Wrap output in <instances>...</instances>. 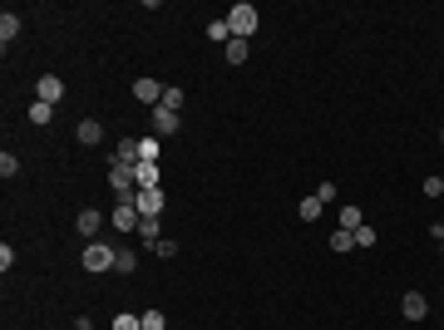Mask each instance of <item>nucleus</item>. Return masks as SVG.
<instances>
[{"instance_id": "1", "label": "nucleus", "mask_w": 444, "mask_h": 330, "mask_svg": "<svg viewBox=\"0 0 444 330\" xmlns=\"http://www.w3.org/2000/svg\"><path fill=\"white\" fill-rule=\"evenodd\" d=\"M114 256H119V247H109V242H89L79 261H84L89 277H99V271H114Z\"/></svg>"}, {"instance_id": "2", "label": "nucleus", "mask_w": 444, "mask_h": 330, "mask_svg": "<svg viewBox=\"0 0 444 330\" xmlns=\"http://www.w3.org/2000/svg\"><path fill=\"white\" fill-rule=\"evenodd\" d=\"M228 30H232L237 40H252V35H257V10L247 6V0H242V6H232V10H228Z\"/></svg>"}, {"instance_id": "3", "label": "nucleus", "mask_w": 444, "mask_h": 330, "mask_svg": "<svg viewBox=\"0 0 444 330\" xmlns=\"http://www.w3.org/2000/svg\"><path fill=\"white\" fill-rule=\"evenodd\" d=\"M109 188L119 192V202H134V197H138V183H134V168H129V163H114V168H109Z\"/></svg>"}, {"instance_id": "4", "label": "nucleus", "mask_w": 444, "mask_h": 330, "mask_svg": "<svg viewBox=\"0 0 444 330\" xmlns=\"http://www.w3.org/2000/svg\"><path fill=\"white\" fill-rule=\"evenodd\" d=\"M109 222H114L119 232H138V222H143V212H138L134 202H119L114 212H109Z\"/></svg>"}, {"instance_id": "5", "label": "nucleus", "mask_w": 444, "mask_h": 330, "mask_svg": "<svg viewBox=\"0 0 444 330\" xmlns=\"http://www.w3.org/2000/svg\"><path fill=\"white\" fill-rule=\"evenodd\" d=\"M134 99H138V104H148V108H158V104H163V84L143 74V79H134Z\"/></svg>"}, {"instance_id": "6", "label": "nucleus", "mask_w": 444, "mask_h": 330, "mask_svg": "<svg viewBox=\"0 0 444 330\" xmlns=\"http://www.w3.org/2000/svg\"><path fill=\"white\" fill-rule=\"evenodd\" d=\"M35 94H40L45 104H60V99H65V79H60V74H40Z\"/></svg>"}, {"instance_id": "7", "label": "nucleus", "mask_w": 444, "mask_h": 330, "mask_svg": "<svg viewBox=\"0 0 444 330\" xmlns=\"http://www.w3.org/2000/svg\"><path fill=\"white\" fill-rule=\"evenodd\" d=\"M153 133H158V138H168V133H178V114H173V108H163V104L153 108Z\"/></svg>"}, {"instance_id": "8", "label": "nucleus", "mask_w": 444, "mask_h": 330, "mask_svg": "<svg viewBox=\"0 0 444 330\" xmlns=\"http://www.w3.org/2000/svg\"><path fill=\"white\" fill-rule=\"evenodd\" d=\"M74 138H79L84 148H99V143H104V124H99V119H84V124L74 129Z\"/></svg>"}, {"instance_id": "9", "label": "nucleus", "mask_w": 444, "mask_h": 330, "mask_svg": "<svg viewBox=\"0 0 444 330\" xmlns=\"http://www.w3.org/2000/svg\"><path fill=\"white\" fill-rule=\"evenodd\" d=\"M134 207H138L143 217H158V212H163V188H148V192H138V197H134Z\"/></svg>"}, {"instance_id": "10", "label": "nucleus", "mask_w": 444, "mask_h": 330, "mask_svg": "<svg viewBox=\"0 0 444 330\" xmlns=\"http://www.w3.org/2000/svg\"><path fill=\"white\" fill-rule=\"evenodd\" d=\"M400 311H405V320H425V315H429V301H425L420 291H405V301H400Z\"/></svg>"}, {"instance_id": "11", "label": "nucleus", "mask_w": 444, "mask_h": 330, "mask_svg": "<svg viewBox=\"0 0 444 330\" xmlns=\"http://www.w3.org/2000/svg\"><path fill=\"white\" fill-rule=\"evenodd\" d=\"M158 163H134V183H138V192H148V188H158Z\"/></svg>"}, {"instance_id": "12", "label": "nucleus", "mask_w": 444, "mask_h": 330, "mask_svg": "<svg viewBox=\"0 0 444 330\" xmlns=\"http://www.w3.org/2000/svg\"><path fill=\"white\" fill-rule=\"evenodd\" d=\"M74 227H79V232H84V237H89V242H94V232H99V227H104V212H94V207H84V212H79V217H74Z\"/></svg>"}, {"instance_id": "13", "label": "nucleus", "mask_w": 444, "mask_h": 330, "mask_svg": "<svg viewBox=\"0 0 444 330\" xmlns=\"http://www.w3.org/2000/svg\"><path fill=\"white\" fill-rule=\"evenodd\" d=\"M321 212H326V202H321L316 192H311V197H301V207H296V217H301V222H316Z\"/></svg>"}, {"instance_id": "14", "label": "nucleus", "mask_w": 444, "mask_h": 330, "mask_svg": "<svg viewBox=\"0 0 444 330\" xmlns=\"http://www.w3.org/2000/svg\"><path fill=\"white\" fill-rule=\"evenodd\" d=\"M49 119H54V104H45V99H35V104H30V124H35V129H45Z\"/></svg>"}, {"instance_id": "15", "label": "nucleus", "mask_w": 444, "mask_h": 330, "mask_svg": "<svg viewBox=\"0 0 444 330\" xmlns=\"http://www.w3.org/2000/svg\"><path fill=\"white\" fill-rule=\"evenodd\" d=\"M114 163H129V168H134V163H138V138H124L114 148Z\"/></svg>"}, {"instance_id": "16", "label": "nucleus", "mask_w": 444, "mask_h": 330, "mask_svg": "<svg viewBox=\"0 0 444 330\" xmlns=\"http://www.w3.org/2000/svg\"><path fill=\"white\" fill-rule=\"evenodd\" d=\"M15 35H20V15H15V10H6V15H0V40L10 44Z\"/></svg>"}, {"instance_id": "17", "label": "nucleus", "mask_w": 444, "mask_h": 330, "mask_svg": "<svg viewBox=\"0 0 444 330\" xmlns=\"http://www.w3.org/2000/svg\"><path fill=\"white\" fill-rule=\"evenodd\" d=\"M138 242H148V247L163 242V237H158V217H143V222H138Z\"/></svg>"}, {"instance_id": "18", "label": "nucleus", "mask_w": 444, "mask_h": 330, "mask_svg": "<svg viewBox=\"0 0 444 330\" xmlns=\"http://www.w3.org/2000/svg\"><path fill=\"white\" fill-rule=\"evenodd\" d=\"M336 217H341V232H356V227H365V222H360V207H341Z\"/></svg>"}, {"instance_id": "19", "label": "nucleus", "mask_w": 444, "mask_h": 330, "mask_svg": "<svg viewBox=\"0 0 444 330\" xmlns=\"http://www.w3.org/2000/svg\"><path fill=\"white\" fill-rule=\"evenodd\" d=\"M114 271H119V277H134V271H138V256H134V251H119V256H114Z\"/></svg>"}, {"instance_id": "20", "label": "nucleus", "mask_w": 444, "mask_h": 330, "mask_svg": "<svg viewBox=\"0 0 444 330\" xmlns=\"http://www.w3.org/2000/svg\"><path fill=\"white\" fill-rule=\"evenodd\" d=\"M207 40H217V44H228V40H232L228 20H207Z\"/></svg>"}, {"instance_id": "21", "label": "nucleus", "mask_w": 444, "mask_h": 330, "mask_svg": "<svg viewBox=\"0 0 444 330\" xmlns=\"http://www.w3.org/2000/svg\"><path fill=\"white\" fill-rule=\"evenodd\" d=\"M242 60H247V40L232 35V40H228V65H242Z\"/></svg>"}, {"instance_id": "22", "label": "nucleus", "mask_w": 444, "mask_h": 330, "mask_svg": "<svg viewBox=\"0 0 444 330\" xmlns=\"http://www.w3.org/2000/svg\"><path fill=\"white\" fill-rule=\"evenodd\" d=\"M138 163H158V138H138Z\"/></svg>"}, {"instance_id": "23", "label": "nucleus", "mask_w": 444, "mask_h": 330, "mask_svg": "<svg viewBox=\"0 0 444 330\" xmlns=\"http://www.w3.org/2000/svg\"><path fill=\"white\" fill-rule=\"evenodd\" d=\"M351 247H356V232H341V227H336V237H331V251H351Z\"/></svg>"}, {"instance_id": "24", "label": "nucleus", "mask_w": 444, "mask_h": 330, "mask_svg": "<svg viewBox=\"0 0 444 330\" xmlns=\"http://www.w3.org/2000/svg\"><path fill=\"white\" fill-rule=\"evenodd\" d=\"M20 173V158L15 153H0V178H15Z\"/></svg>"}, {"instance_id": "25", "label": "nucleus", "mask_w": 444, "mask_h": 330, "mask_svg": "<svg viewBox=\"0 0 444 330\" xmlns=\"http://www.w3.org/2000/svg\"><path fill=\"white\" fill-rule=\"evenodd\" d=\"M183 99H188L183 89H163V108H173V114H178V108H183Z\"/></svg>"}, {"instance_id": "26", "label": "nucleus", "mask_w": 444, "mask_h": 330, "mask_svg": "<svg viewBox=\"0 0 444 330\" xmlns=\"http://www.w3.org/2000/svg\"><path fill=\"white\" fill-rule=\"evenodd\" d=\"M138 320H143V330H163V325H168V320H163V311H143Z\"/></svg>"}, {"instance_id": "27", "label": "nucleus", "mask_w": 444, "mask_h": 330, "mask_svg": "<svg viewBox=\"0 0 444 330\" xmlns=\"http://www.w3.org/2000/svg\"><path fill=\"white\" fill-rule=\"evenodd\" d=\"M356 247H360V251L375 247V227H356Z\"/></svg>"}, {"instance_id": "28", "label": "nucleus", "mask_w": 444, "mask_h": 330, "mask_svg": "<svg viewBox=\"0 0 444 330\" xmlns=\"http://www.w3.org/2000/svg\"><path fill=\"white\" fill-rule=\"evenodd\" d=\"M153 251H158V256H163V261H168V256H178V242H173V237H163V242H158V247H153Z\"/></svg>"}, {"instance_id": "29", "label": "nucleus", "mask_w": 444, "mask_h": 330, "mask_svg": "<svg viewBox=\"0 0 444 330\" xmlns=\"http://www.w3.org/2000/svg\"><path fill=\"white\" fill-rule=\"evenodd\" d=\"M444 192V178H425V197H439Z\"/></svg>"}, {"instance_id": "30", "label": "nucleus", "mask_w": 444, "mask_h": 330, "mask_svg": "<svg viewBox=\"0 0 444 330\" xmlns=\"http://www.w3.org/2000/svg\"><path fill=\"white\" fill-rule=\"evenodd\" d=\"M439 247H444V242H439Z\"/></svg>"}]
</instances>
